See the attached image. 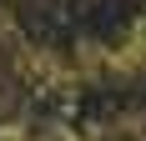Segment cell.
Returning a JSON list of instances; mask_svg holds the SVG:
<instances>
[{
	"instance_id": "cell-2",
	"label": "cell",
	"mask_w": 146,
	"mask_h": 141,
	"mask_svg": "<svg viewBox=\"0 0 146 141\" xmlns=\"http://www.w3.org/2000/svg\"><path fill=\"white\" fill-rule=\"evenodd\" d=\"M106 66L121 70V76H146V20L126 25V41L106 51Z\"/></svg>"
},
{
	"instance_id": "cell-1",
	"label": "cell",
	"mask_w": 146,
	"mask_h": 141,
	"mask_svg": "<svg viewBox=\"0 0 146 141\" xmlns=\"http://www.w3.org/2000/svg\"><path fill=\"white\" fill-rule=\"evenodd\" d=\"M15 70H20V76H25L30 86H45V91H50V86H60V81H71V61H60L56 51H35V45H20V51H15Z\"/></svg>"
}]
</instances>
